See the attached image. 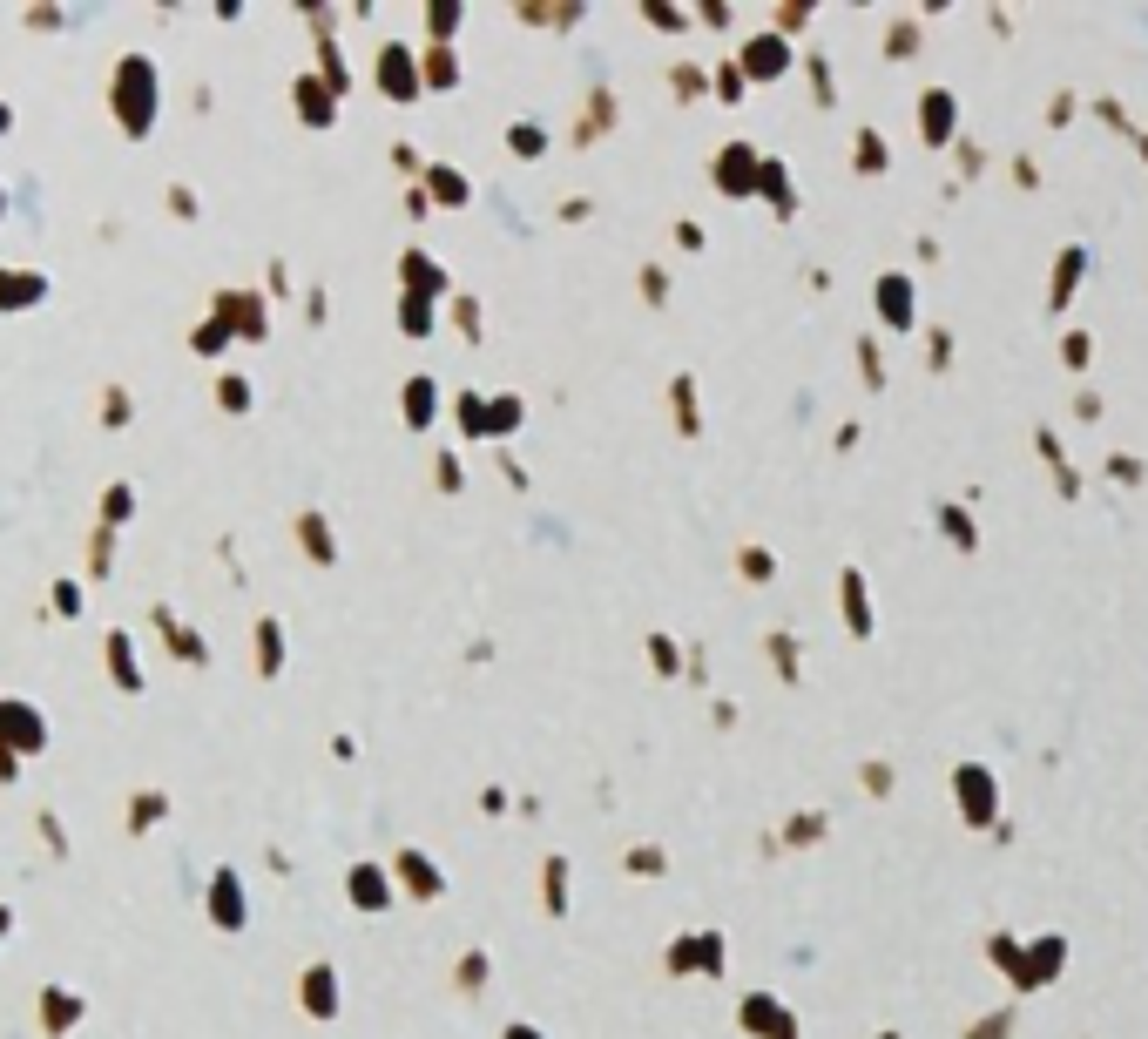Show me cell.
Segmentation results:
<instances>
[{
  "mask_svg": "<svg viewBox=\"0 0 1148 1039\" xmlns=\"http://www.w3.org/2000/svg\"><path fill=\"white\" fill-rule=\"evenodd\" d=\"M20 297H41V277H0V304H20Z\"/></svg>",
  "mask_w": 1148,
  "mask_h": 1039,
  "instance_id": "2",
  "label": "cell"
},
{
  "mask_svg": "<svg viewBox=\"0 0 1148 1039\" xmlns=\"http://www.w3.org/2000/svg\"><path fill=\"white\" fill-rule=\"evenodd\" d=\"M0 129H7V109H0Z\"/></svg>",
  "mask_w": 1148,
  "mask_h": 1039,
  "instance_id": "3",
  "label": "cell"
},
{
  "mask_svg": "<svg viewBox=\"0 0 1148 1039\" xmlns=\"http://www.w3.org/2000/svg\"><path fill=\"white\" fill-rule=\"evenodd\" d=\"M122 115H129V129H149V68L142 61H129V75H122Z\"/></svg>",
  "mask_w": 1148,
  "mask_h": 1039,
  "instance_id": "1",
  "label": "cell"
}]
</instances>
